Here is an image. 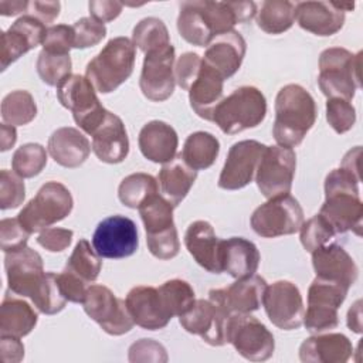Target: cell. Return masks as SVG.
I'll list each match as a JSON object with an SVG mask.
<instances>
[{
  "mask_svg": "<svg viewBox=\"0 0 363 363\" xmlns=\"http://www.w3.org/2000/svg\"><path fill=\"white\" fill-rule=\"evenodd\" d=\"M91 143L77 128L64 126L54 130L48 139L50 156L62 167H79L91 153Z\"/></svg>",
  "mask_w": 363,
  "mask_h": 363,
  "instance_id": "obj_28",
  "label": "cell"
},
{
  "mask_svg": "<svg viewBox=\"0 0 363 363\" xmlns=\"http://www.w3.org/2000/svg\"><path fill=\"white\" fill-rule=\"evenodd\" d=\"M250 223L254 233L264 238L291 235L299 231L303 223V210L294 196L284 194L268 199L267 203L257 207Z\"/></svg>",
  "mask_w": 363,
  "mask_h": 363,
  "instance_id": "obj_10",
  "label": "cell"
},
{
  "mask_svg": "<svg viewBox=\"0 0 363 363\" xmlns=\"http://www.w3.org/2000/svg\"><path fill=\"white\" fill-rule=\"evenodd\" d=\"M335 235L336 233L332 225L319 213L302 223L299 228L301 242L308 252H312L316 248L326 245Z\"/></svg>",
  "mask_w": 363,
  "mask_h": 363,
  "instance_id": "obj_46",
  "label": "cell"
},
{
  "mask_svg": "<svg viewBox=\"0 0 363 363\" xmlns=\"http://www.w3.org/2000/svg\"><path fill=\"white\" fill-rule=\"evenodd\" d=\"M261 255L257 245L244 237L223 240L221 267L235 279L251 277L259 267Z\"/></svg>",
  "mask_w": 363,
  "mask_h": 363,
  "instance_id": "obj_32",
  "label": "cell"
},
{
  "mask_svg": "<svg viewBox=\"0 0 363 363\" xmlns=\"http://www.w3.org/2000/svg\"><path fill=\"white\" fill-rule=\"evenodd\" d=\"M173 206L159 193L150 196L138 210L146 234H155L174 227Z\"/></svg>",
  "mask_w": 363,
  "mask_h": 363,
  "instance_id": "obj_40",
  "label": "cell"
},
{
  "mask_svg": "<svg viewBox=\"0 0 363 363\" xmlns=\"http://www.w3.org/2000/svg\"><path fill=\"white\" fill-rule=\"evenodd\" d=\"M57 98L64 108L72 112L79 129L88 135L95 130L108 112L98 99L94 85L79 74L68 75L57 86Z\"/></svg>",
  "mask_w": 363,
  "mask_h": 363,
  "instance_id": "obj_8",
  "label": "cell"
},
{
  "mask_svg": "<svg viewBox=\"0 0 363 363\" xmlns=\"http://www.w3.org/2000/svg\"><path fill=\"white\" fill-rule=\"evenodd\" d=\"M267 281L254 274L247 278L237 279L227 288L208 291V299L220 305L227 313H251L262 305Z\"/></svg>",
  "mask_w": 363,
  "mask_h": 363,
  "instance_id": "obj_22",
  "label": "cell"
},
{
  "mask_svg": "<svg viewBox=\"0 0 363 363\" xmlns=\"http://www.w3.org/2000/svg\"><path fill=\"white\" fill-rule=\"evenodd\" d=\"M349 288L340 282L316 277L308 288V309L303 325L312 335L335 329L339 325V308Z\"/></svg>",
  "mask_w": 363,
  "mask_h": 363,
  "instance_id": "obj_9",
  "label": "cell"
},
{
  "mask_svg": "<svg viewBox=\"0 0 363 363\" xmlns=\"http://www.w3.org/2000/svg\"><path fill=\"white\" fill-rule=\"evenodd\" d=\"M125 302L135 325L146 330L163 329L173 318L164 306L159 289L155 286H133L128 292Z\"/></svg>",
  "mask_w": 363,
  "mask_h": 363,
  "instance_id": "obj_23",
  "label": "cell"
},
{
  "mask_svg": "<svg viewBox=\"0 0 363 363\" xmlns=\"http://www.w3.org/2000/svg\"><path fill=\"white\" fill-rule=\"evenodd\" d=\"M353 7V3L299 1L295 4V20L301 28L319 37H329L343 27L345 13Z\"/></svg>",
  "mask_w": 363,
  "mask_h": 363,
  "instance_id": "obj_20",
  "label": "cell"
},
{
  "mask_svg": "<svg viewBox=\"0 0 363 363\" xmlns=\"http://www.w3.org/2000/svg\"><path fill=\"white\" fill-rule=\"evenodd\" d=\"M47 164V150L40 143L21 145L11 157L13 172L23 179H30L43 172Z\"/></svg>",
  "mask_w": 363,
  "mask_h": 363,
  "instance_id": "obj_43",
  "label": "cell"
},
{
  "mask_svg": "<svg viewBox=\"0 0 363 363\" xmlns=\"http://www.w3.org/2000/svg\"><path fill=\"white\" fill-rule=\"evenodd\" d=\"M35 68L44 84L50 86H58L68 75H71L72 61L69 54H55L41 50L35 62Z\"/></svg>",
  "mask_w": 363,
  "mask_h": 363,
  "instance_id": "obj_44",
  "label": "cell"
},
{
  "mask_svg": "<svg viewBox=\"0 0 363 363\" xmlns=\"http://www.w3.org/2000/svg\"><path fill=\"white\" fill-rule=\"evenodd\" d=\"M47 28L38 18L24 14L18 17L6 31L1 33L0 67L1 71L17 61L23 54L43 44Z\"/></svg>",
  "mask_w": 363,
  "mask_h": 363,
  "instance_id": "obj_21",
  "label": "cell"
},
{
  "mask_svg": "<svg viewBox=\"0 0 363 363\" xmlns=\"http://www.w3.org/2000/svg\"><path fill=\"white\" fill-rule=\"evenodd\" d=\"M74 200L68 187L60 182H47L18 213L17 218L30 233H38L64 220L72 211Z\"/></svg>",
  "mask_w": 363,
  "mask_h": 363,
  "instance_id": "obj_7",
  "label": "cell"
},
{
  "mask_svg": "<svg viewBox=\"0 0 363 363\" xmlns=\"http://www.w3.org/2000/svg\"><path fill=\"white\" fill-rule=\"evenodd\" d=\"M224 78L213 68L201 62L196 81L189 88L190 106L201 119L211 121L214 108L223 99Z\"/></svg>",
  "mask_w": 363,
  "mask_h": 363,
  "instance_id": "obj_31",
  "label": "cell"
},
{
  "mask_svg": "<svg viewBox=\"0 0 363 363\" xmlns=\"http://www.w3.org/2000/svg\"><path fill=\"white\" fill-rule=\"evenodd\" d=\"M352 353V342L343 333H316L299 346V359L303 363H345Z\"/></svg>",
  "mask_w": 363,
  "mask_h": 363,
  "instance_id": "obj_29",
  "label": "cell"
},
{
  "mask_svg": "<svg viewBox=\"0 0 363 363\" xmlns=\"http://www.w3.org/2000/svg\"><path fill=\"white\" fill-rule=\"evenodd\" d=\"M159 294L172 316H180L191 308L196 301L194 289L184 279H169L159 288Z\"/></svg>",
  "mask_w": 363,
  "mask_h": 363,
  "instance_id": "obj_42",
  "label": "cell"
},
{
  "mask_svg": "<svg viewBox=\"0 0 363 363\" xmlns=\"http://www.w3.org/2000/svg\"><path fill=\"white\" fill-rule=\"evenodd\" d=\"M312 254V265L316 277L340 282L350 288L354 285L359 268L352 255L337 244H326Z\"/></svg>",
  "mask_w": 363,
  "mask_h": 363,
  "instance_id": "obj_27",
  "label": "cell"
},
{
  "mask_svg": "<svg viewBox=\"0 0 363 363\" xmlns=\"http://www.w3.org/2000/svg\"><path fill=\"white\" fill-rule=\"evenodd\" d=\"M146 244L153 257L159 259L174 258L180 250V241L176 225L155 234H146Z\"/></svg>",
  "mask_w": 363,
  "mask_h": 363,
  "instance_id": "obj_50",
  "label": "cell"
},
{
  "mask_svg": "<svg viewBox=\"0 0 363 363\" xmlns=\"http://www.w3.org/2000/svg\"><path fill=\"white\" fill-rule=\"evenodd\" d=\"M218 153V139L210 132L199 130L187 136L180 156L191 169L206 170L214 164Z\"/></svg>",
  "mask_w": 363,
  "mask_h": 363,
  "instance_id": "obj_35",
  "label": "cell"
},
{
  "mask_svg": "<svg viewBox=\"0 0 363 363\" xmlns=\"http://www.w3.org/2000/svg\"><path fill=\"white\" fill-rule=\"evenodd\" d=\"M74 231L61 227H48L40 231L37 242L50 252H61L67 250L72 241Z\"/></svg>",
  "mask_w": 363,
  "mask_h": 363,
  "instance_id": "obj_55",
  "label": "cell"
},
{
  "mask_svg": "<svg viewBox=\"0 0 363 363\" xmlns=\"http://www.w3.org/2000/svg\"><path fill=\"white\" fill-rule=\"evenodd\" d=\"M57 281L60 285V289L64 295V298L68 302H74V303H82L86 289H88V284H85L84 281H81L79 278H77L75 275H72L71 272L62 269V272L57 274Z\"/></svg>",
  "mask_w": 363,
  "mask_h": 363,
  "instance_id": "obj_56",
  "label": "cell"
},
{
  "mask_svg": "<svg viewBox=\"0 0 363 363\" xmlns=\"http://www.w3.org/2000/svg\"><path fill=\"white\" fill-rule=\"evenodd\" d=\"M101 268V257L85 238H81L72 250L69 258L67 259L64 269L71 272L85 284H92L98 278Z\"/></svg>",
  "mask_w": 363,
  "mask_h": 363,
  "instance_id": "obj_37",
  "label": "cell"
},
{
  "mask_svg": "<svg viewBox=\"0 0 363 363\" xmlns=\"http://www.w3.org/2000/svg\"><path fill=\"white\" fill-rule=\"evenodd\" d=\"M43 50L55 54H69V50L74 48V30L72 26L57 24L47 28Z\"/></svg>",
  "mask_w": 363,
  "mask_h": 363,
  "instance_id": "obj_52",
  "label": "cell"
},
{
  "mask_svg": "<svg viewBox=\"0 0 363 363\" xmlns=\"http://www.w3.org/2000/svg\"><path fill=\"white\" fill-rule=\"evenodd\" d=\"M245 51L244 37L238 31L231 30L211 40L206 47L203 62L227 79L240 69Z\"/></svg>",
  "mask_w": 363,
  "mask_h": 363,
  "instance_id": "obj_26",
  "label": "cell"
},
{
  "mask_svg": "<svg viewBox=\"0 0 363 363\" xmlns=\"http://www.w3.org/2000/svg\"><path fill=\"white\" fill-rule=\"evenodd\" d=\"M37 320L38 315L28 302L6 294L0 306V336H27Z\"/></svg>",
  "mask_w": 363,
  "mask_h": 363,
  "instance_id": "obj_34",
  "label": "cell"
},
{
  "mask_svg": "<svg viewBox=\"0 0 363 363\" xmlns=\"http://www.w3.org/2000/svg\"><path fill=\"white\" fill-rule=\"evenodd\" d=\"M35 115L37 105L28 91H11L1 101V118L6 125L23 126L30 123Z\"/></svg>",
  "mask_w": 363,
  "mask_h": 363,
  "instance_id": "obj_39",
  "label": "cell"
},
{
  "mask_svg": "<svg viewBox=\"0 0 363 363\" xmlns=\"http://www.w3.org/2000/svg\"><path fill=\"white\" fill-rule=\"evenodd\" d=\"M88 7L91 17L101 23H109L122 13L123 4L113 0H92L89 1Z\"/></svg>",
  "mask_w": 363,
  "mask_h": 363,
  "instance_id": "obj_57",
  "label": "cell"
},
{
  "mask_svg": "<svg viewBox=\"0 0 363 363\" xmlns=\"http://www.w3.org/2000/svg\"><path fill=\"white\" fill-rule=\"evenodd\" d=\"M91 136L92 152L101 162L115 164L126 159L129 153V138L126 128L118 115L108 111Z\"/></svg>",
  "mask_w": 363,
  "mask_h": 363,
  "instance_id": "obj_24",
  "label": "cell"
},
{
  "mask_svg": "<svg viewBox=\"0 0 363 363\" xmlns=\"http://www.w3.org/2000/svg\"><path fill=\"white\" fill-rule=\"evenodd\" d=\"M4 269L9 289L18 296L30 299L45 277L41 255L30 247L6 252Z\"/></svg>",
  "mask_w": 363,
  "mask_h": 363,
  "instance_id": "obj_19",
  "label": "cell"
},
{
  "mask_svg": "<svg viewBox=\"0 0 363 363\" xmlns=\"http://www.w3.org/2000/svg\"><path fill=\"white\" fill-rule=\"evenodd\" d=\"M267 115V99L255 86H240L214 108L213 119L221 132L235 135L257 128Z\"/></svg>",
  "mask_w": 363,
  "mask_h": 363,
  "instance_id": "obj_6",
  "label": "cell"
},
{
  "mask_svg": "<svg viewBox=\"0 0 363 363\" xmlns=\"http://www.w3.org/2000/svg\"><path fill=\"white\" fill-rule=\"evenodd\" d=\"M265 147L264 143L252 139L234 143L221 169L217 183L218 187L224 190H238L248 186L255 176L258 162Z\"/></svg>",
  "mask_w": 363,
  "mask_h": 363,
  "instance_id": "obj_18",
  "label": "cell"
},
{
  "mask_svg": "<svg viewBox=\"0 0 363 363\" xmlns=\"http://www.w3.org/2000/svg\"><path fill=\"white\" fill-rule=\"evenodd\" d=\"M255 14L254 1H182L177 31L189 44L207 47L214 37L234 30L235 24L250 21Z\"/></svg>",
  "mask_w": 363,
  "mask_h": 363,
  "instance_id": "obj_1",
  "label": "cell"
},
{
  "mask_svg": "<svg viewBox=\"0 0 363 363\" xmlns=\"http://www.w3.org/2000/svg\"><path fill=\"white\" fill-rule=\"evenodd\" d=\"M74 30V48H89L99 44L106 35V27L104 23L94 17H81L72 24Z\"/></svg>",
  "mask_w": 363,
  "mask_h": 363,
  "instance_id": "obj_49",
  "label": "cell"
},
{
  "mask_svg": "<svg viewBox=\"0 0 363 363\" xmlns=\"http://www.w3.org/2000/svg\"><path fill=\"white\" fill-rule=\"evenodd\" d=\"M0 352L3 362L18 363L24 357V345L21 343L20 337L0 336Z\"/></svg>",
  "mask_w": 363,
  "mask_h": 363,
  "instance_id": "obj_59",
  "label": "cell"
},
{
  "mask_svg": "<svg viewBox=\"0 0 363 363\" xmlns=\"http://www.w3.org/2000/svg\"><path fill=\"white\" fill-rule=\"evenodd\" d=\"M92 247L102 258H126L139 247L138 228L129 217L115 214L104 218L92 235Z\"/></svg>",
  "mask_w": 363,
  "mask_h": 363,
  "instance_id": "obj_14",
  "label": "cell"
},
{
  "mask_svg": "<svg viewBox=\"0 0 363 363\" xmlns=\"http://www.w3.org/2000/svg\"><path fill=\"white\" fill-rule=\"evenodd\" d=\"M136 47L128 37L111 38L86 64L85 77L101 94L113 92L133 72Z\"/></svg>",
  "mask_w": 363,
  "mask_h": 363,
  "instance_id": "obj_4",
  "label": "cell"
},
{
  "mask_svg": "<svg viewBox=\"0 0 363 363\" xmlns=\"http://www.w3.org/2000/svg\"><path fill=\"white\" fill-rule=\"evenodd\" d=\"M60 10H61L60 1L33 0V1H28L27 14L38 18L44 24H48V23H52L60 16Z\"/></svg>",
  "mask_w": 363,
  "mask_h": 363,
  "instance_id": "obj_58",
  "label": "cell"
},
{
  "mask_svg": "<svg viewBox=\"0 0 363 363\" xmlns=\"http://www.w3.org/2000/svg\"><path fill=\"white\" fill-rule=\"evenodd\" d=\"M31 302L41 313L45 315H55L65 308L68 301L64 298L60 289L55 272H45V277L37 292L33 295Z\"/></svg>",
  "mask_w": 363,
  "mask_h": 363,
  "instance_id": "obj_45",
  "label": "cell"
},
{
  "mask_svg": "<svg viewBox=\"0 0 363 363\" xmlns=\"http://www.w3.org/2000/svg\"><path fill=\"white\" fill-rule=\"evenodd\" d=\"M30 233L21 225L18 218H3L0 221V242L4 252L18 251L27 247Z\"/></svg>",
  "mask_w": 363,
  "mask_h": 363,
  "instance_id": "obj_51",
  "label": "cell"
},
{
  "mask_svg": "<svg viewBox=\"0 0 363 363\" xmlns=\"http://www.w3.org/2000/svg\"><path fill=\"white\" fill-rule=\"evenodd\" d=\"M296 170V155L291 147L267 146L255 170V182L264 197L289 194Z\"/></svg>",
  "mask_w": 363,
  "mask_h": 363,
  "instance_id": "obj_12",
  "label": "cell"
},
{
  "mask_svg": "<svg viewBox=\"0 0 363 363\" xmlns=\"http://www.w3.org/2000/svg\"><path fill=\"white\" fill-rule=\"evenodd\" d=\"M196 179L197 170L191 169L180 155L164 163L157 176L162 196L170 201L173 207H177L184 200Z\"/></svg>",
  "mask_w": 363,
  "mask_h": 363,
  "instance_id": "obj_33",
  "label": "cell"
},
{
  "mask_svg": "<svg viewBox=\"0 0 363 363\" xmlns=\"http://www.w3.org/2000/svg\"><path fill=\"white\" fill-rule=\"evenodd\" d=\"M262 305L272 325L282 330L299 329L303 325V301L299 288L291 281H275L267 285Z\"/></svg>",
  "mask_w": 363,
  "mask_h": 363,
  "instance_id": "obj_16",
  "label": "cell"
},
{
  "mask_svg": "<svg viewBox=\"0 0 363 363\" xmlns=\"http://www.w3.org/2000/svg\"><path fill=\"white\" fill-rule=\"evenodd\" d=\"M362 301L357 299L347 312V326L354 333L362 332Z\"/></svg>",
  "mask_w": 363,
  "mask_h": 363,
  "instance_id": "obj_60",
  "label": "cell"
},
{
  "mask_svg": "<svg viewBox=\"0 0 363 363\" xmlns=\"http://www.w3.org/2000/svg\"><path fill=\"white\" fill-rule=\"evenodd\" d=\"M82 306L85 313L92 320H95L108 335H125L135 325L128 311L126 302L118 298L105 285L88 286Z\"/></svg>",
  "mask_w": 363,
  "mask_h": 363,
  "instance_id": "obj_13",
  "label": "cell"
},
{
  "mask_svg": "<svg viewBox=\"0 0 363 363\" xmlns=\"http://www.w3.org/2000/svg\"><path fill=\"white\" fill-rule=\"evenodd\" d=\"M129 362H167L166 349L153 339H140L129 347Z\"/></svg>",
  "mask_w": 363,
  "mask_h": 363,
  "instance_id": "obj_54",
  "label": "cell"
},
{
  "mask_svg": "<svg viewBox=\"0 0 363 363\" xmlns=\"http://www.w3.org/2000/svg\"><path fill=\"white\" fill-rule=\"evenodd\" d=\"M360 176L343 167L333 169L325 179V201L319 210L336 234H362L363 204L359 194Z\"/></svg>",
  "mask_w": 363,
  "mask_h": 363,
  "instance_id": "obj_2",
  "label": "cell"
},
{
  "mask_svg": "<svg viewBox=\"0 0 363 363\" xmlns=\"http://www.w3.org/2000/svg\"><path fill=\"white\" fill-rule=\"evenodd\" d=\"M326 121L336 133H346L353 128L356 122V109L347 99L328 98Z\"/></svg>",
  "mask_w": 363,
  "mask_h": 363,
  "instance_id": "obj_47",
  "label": "cell"
},
{
  "mask_svg": "<svg viewBox=\"0 0 363 363\" xmlns=\"http://www.w3.org/2000/svg\"><path fill=\"white\" fill-rule=\"evenodd\" d=\"M295 23V3L288 0H267L257 11V26L267 34H282Z\"/></svg>",
  "mask_w": 363,
  "mask_h": 363,
  "instance_id": "obj_36",
  "label": "cell"
},
{
  "mask_svg": "<svg viewBox=\"0 0 363 363\" xmlns=\"http://www.w3.org/2000/svg\"><path fill=\"white\" fill-rule=\"evenodd\" d=\"M227 343L250 362H265L274 354L275 340L269 329L250 313H234L227 325Z\"/></svg>",
  "mask_w": 363,
  "mask_h": 363,
  "instance_id": "obj_11",
  "label": "cell"
},
{
  "mask_svg": "<svg viewBox=\"0 0 363 363\" xmlns=\"http://www.w3.org/2000/svg\"><path fill=\"white\" fill-rule=\"evenodd\" d=\"M17 140V132L14 126L1 123L0 125V150L6 152L14 146Z\"/></svg>",
  "mask_w": 363,
  "mask_h": 363,
  "instance_id": "obj_61",
  "label": "cell"
},
{
  "mask_svg": "<svg viewBox=\"0 0 363 363\" xmlns=\"http://www.w3.org/2000/svg\"><path fill=\"white\" fill-rule=\"evenodd\" d=\"M318 109L313 96L298 84L282 86L275 98L272 136L279 146L295 147L315 125Z\"/></svg>",
  "mask_w": 363,
  "mask_h": 363,
  "instance_id": "obj_3",
  "label": "cell"
},
{
  "mask_svg": "<svg viewBox=\"0 0 363 363\" xmlns=\"http://www.w3.org/2000/svg\"><path fill=\"white\" fill-rule=\"evenodd\" d=\"M132 43L145 54L170 44L169 30L166 24L157 17L142 18L132 33Z\"/></svg>",
  "mask_w": 363,
  "mask_h": 363,
  "instance_id": "obj_41",
  "label": "cell"
},
{
  "mask_svg": "<svg viewBox=\"0 0 363 363\" xmlns=\"http://www.w3.org/2000/svg\"><path fill=\"white\" fill-rule=\"evenodd\" d=\"M230 316V313L210 299H196L191 308L179 316V323L186 332L200 336L206 343L224 346L227 345Z\"/></svg>",
  "mask_w": 363,
  "mask_h": 363,
  "instance_id": "obj_17",
  "label": "cell"
},
{
  "mask_svg": "<svg viewBox=\"0 0 363 363\" xmlns=\"http://www.w3.org/2000/svg\"><path fill=\"white\" fill-rule=\"evenodd\" d=\"M201 62L203 58L196 52H184L174 62V79L182 89L189 91L200 72Z\"/></svg>",
  "mask_w": 363,
  "mask_h": 363,
  "instance_id": "obj_53",
  "label": "cell"
},
{
  "mask_svg": "<svg viewBox=\"0 0 363 363\" xmlns=\"http://www.w3.org/2000/svg\"><path fill=\"white\" fill-rule=\"evenodd\" d=\"M142 155L153 163H167L176 157L179 138L173 126L163 121H150L142 126L138 138Z\"/></svg>",
  "mask_w": 363,
  "mask_h": 363,
  "instance_id": "obj_30",
  "label": "cell"
},
{
  "mask_svg": "<svg viewBox=\"0 0 363 363\" xmlns=\"http://www.w3.org/2000/svg\"><path fill=\"white\" fill-rule=\"evenodd\" d=\"M184 245L194 261L211 274H221V247L213 225L204 220L193 221L184 233Z\"/></svg>",
  "mask_w": 363,
  "mask_h": 363,
  "instance_id": "obj_25",
  "label": "cell"
},
{
  "mask_svg": "<svg viewBox=\"0 0 363 363\" xmlns=\"http://www.w3.org/2000/svg\"><path fill=\"white\" fill-rule=\"evenodd\" d=\"M27 9H28L27 0H23V1L3 0V1H0V14H3V16H17L20 13L27 14Z\"/></svg>",
  "mask_w": 363,
  "mask_h": 363,
  "instance_id": "obj_62",
  "label": "cell"
},
{
  "mask_svg": "<svg viewBox=\"0 0 363 363\" xmlns=\"http://www.w3.org/2000/svg\"><path fill=\"white\" fill-rule=\"evenodd\" d=\"M362 51L350 52L343 47H329L319 55L318 85L328 98L352 101L360 88Z\"/></svg>",
  "mask_w": 363,
  "mask_h": 363,
  "instance_id": "obj_5",
  "label": "cell"
},
{
  "mask_svg": "<svg viewBox=\"0 0 363 363\" xmlns=\"http://www.w3.org/2000/svg\"><path fill=\"white\" fill-rule=\"evenodd\" d=\"M26 197V186L23 177L17 173L3 169L0 172V208H17Z\"/></svg>",
  "mask_w": 363,
  "mask_h": 363,
  "instance_id": "obj_48",
  "label": "cell"
},
{
  "mask_svg": "<svg viewBox=\"0 0 363 363\" xmlns=\"http://www.w3.org/2000/svg\"><path fill=\"white\" fill-rule=\"evenodd\" d=\"M174 61L176 54L172 44L145 54L139 86L147 99L163 102L172 96L176 85Z\"/></svg>",
  "mask_w": 363,
  "mask_h": 363,
  "instance_id": "obj_15",
  "label": "cell"
},
{
  "mask_svg": "<svg viewBox=\"0 0 363 363\" xmlns=\"http://www.w3.org/2000/svg\"><path fill=\"white\" fill-rule=\"evenodd\" d=\"M159 193L157 180L147 173H132L126 176L119 187L118 197L129 208H139L150 196Z\"/></svg>",
  "mask_w": 363,
  "mask_h": 363,
  "instance_id": "obj_38",
  "label": "cell"
}]
</instances>
